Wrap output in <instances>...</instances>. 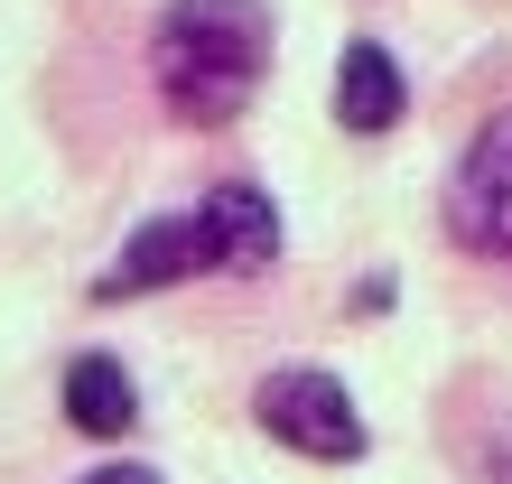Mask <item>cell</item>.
Wrapping results in <instances>:
<instances>
[{"mask_svg":"<svg viewBox=\"0 0 512 484\" xmlns=\"http://www.w3.org/2000/svg\"><path fill=\"white\" fill-rule=\"evenodd\" d=\"M447 233L485 261H512V112L485 121L457 177H447Z\"/></svg>","mask_w":512,"mask_h":484,"instance_id":"cell-3","label":"cell"},{"mask_svg":"<svg viewBox=\"0 0 512 484\" xmlns=\"http://www.w3.org/2000/svg\"><path fill=\"white\" fill-rule=\"evenodd\" d=\"M270 66V10L261 0H168L149 28V75L159 103L187 131H215L252 103V84Z\"/></svg>","mask_w":512,"mask_h":484,"instance_id":"cell-1","label":"cell"},{"mask_svg":"<svg viewBox=\"0 0 512 484\" xmlns=\"http://www.w3.org/2000/svg\"><path fill=\"white\" fill-rule=\"evenodd\" d=\"M66 419L84 438H122L131 419H140V391L122 373V354H75L66 363Z\"/></svg>","mask_w":512,"mask_h":484,"instance_id":"cell-7","label":"cell"},{"mask_svg":"<svg viewBox=\"0 0 512 484\" xmlns=\"http://www.w3.org/2000/svg\"><path fill=\"white\" fill-rule=\"evenodd\" d=\"M410 112V84H401V56H391L382 38H345V66H336V121L354 140L391 131V121Z\"/></svg>","mask_w":512,"mask_h":484,"instance_id":"cell-6","label":"cell"},{"mask_svg":"<svg viewBox=\"0 0 512 484\" xmlns=\"http://www.w3.org/2000/svg\"><path fill=\"white\" fill-rule=\"evenodd\" d=\"M177 280H205V233H196V205L187 215H149L122 261L94 280V298H140V289H177Z\"/></svg>","mask_w":512,"mask_h":484,"instance_id":"cell-4","label":"cell"},{"mask_svg":"<svg viewBox=\"0 0 512 484\" xmlns=\"http://www.w3.org/2000/svg\"><path fill=\"white\" fill-rule=\"evenodd\" d=\"M75 484H159L149 466H94V475H75Z\"/></svg>","mask_w":512,"mask_h":484,"instance_id":"cell-8","label":"cell"},{"mask_svg":"<svg viewBox=\"0 0 512 484\" xmlns=\"http://www.w3.org/2000/svg\"><path fill=\"white\" fill-rule=\"evenodd\" d=\"M494 484H512V447H494Z\"/></svg>","mask_w":512,"mask_h":484,"instance_id":"cell-9","label":"cell"},{"mask_svg":"<svg viewBox=\"0 0 512 484\" xmlns=\"http://www.w3.org/2000/svg\"><path fill=\"white\" fill-rule=\"evenodd\" d=\"M252 419L280 447L317 457V466H354V457H364V410H354V391L336 373H317V363H280V373H261Z\"/></svg>","mask_w":512,"mask_h":484,"instance_id":"cell-2","label":"cell"},{"mask_svg":"<svg viewBox=\"0 0 512 484\" xmlns=\"http://www.w3.org/2000/svg\"><path fill=\"white\" fill-rule=\"evenodd\" d=\"M196 233H205V270H270L280 261V215H270L261 187H205Z\"/></svg>","mask_w":512,"mask_h":484,"instance_id":"cell-5","label":"cell"}]
</instances>
